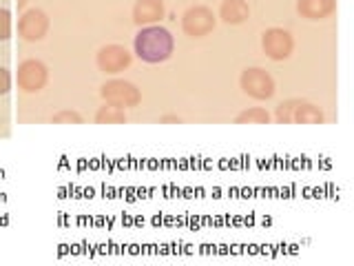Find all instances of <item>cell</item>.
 <instances>
[{"mask_svg": "<svg viewBox=\"0 0 354 266\" xmlns=\"http://www.w3.org/2000/svg\"><path fill=\"white\" fill-rule=\"evenodd\" d=\"M131 64V53L122 44H106L97 51V66L104 73H120Z\"/></svg>", "mask_w": 354, "mask_h": 266, "instance_id": "obj_8", "label": "cell"}, {"mask_svg": "<svg viewBox=\"0 0 354 266\" xmlns=\"http://www.w3.org/2000/svg\"><path fill=\"white\" fill-rule=\"evenodd\" d=\"M268 122H270V114L261 107L246 109L235 118V125H268Z\"/></svg>", "mask_w": 354, "mask_h": 266, "instance_id": "obj_14", "label": "cell"}, {"mask_svg": "<svg viewBox=\"0 0 354 266\" xmlns=\"http://www.w3.org/2000/svg\"><path fill=\"white\" fill-rule=\"evenodd\" d=\"M295 125H321L324 122V114L321 109L313 103H306V100H299L292 114Z\"/></svg>", "mask_w": 354, "mask_h": 266, "instance_id": "obj_12", "label": "cell"}, {"mask_svg": "<svg viewBox=\"0 0 354 266\" xmlns=\"http://www.w3.org/2000/svg\"><path fill=\"white\" fill-rule=\"evenodd\" d=\"M261 47L270 60H286V58H290V53L295 49V40L286 29L270 27V29L263 31Z\"/></svg>", "mask_w": 354, "mask_h": 266, "instance_id": "obj_4", "label": "cell"}, {"mask_svg": "<svg viewBox=\"0 0 354 266\" xmlns=\"http://www.w3.org/2000/svg\"><path fill=\"white\" fill-rule=\"evenodd\" d=\"M162 122H180V118H162Z\"/></svg>", "mask_w": 354, "mask_h": 266, "instance_id": "obj_19", "label": "cell"}, {"mask_svg": "<svg viewBox=\"0 0 354 266\" xmlns=\"http://www.w3.org/2000/svg\"><path fill=\"white\" fill-rule=\"evenodd\" d=\"M100 96L104 98L106 105H113V107H120V109L138 107L140 100H142L140 89L133 82H129V80H109V82H104L102 89H100Z\"/></svg>", "mask_w": 354, "mask_h": 266, "instance_id": "obj_2", "label": "cell"}, {"mask_svg": "<svg viewBox=\"0 0 354 266\" xmlns=\"http://www.w3.org/2000/svg\"><path fill=\"white\" fill-rule=\"evenodd\" d=\"M18 31L20 36L27 42H38L47 36L49 31V18L42 9H29L25 11V16L18 22Z\"/></svg>", "mask_w": 354, "mask_h": 266, "instance_id": "obj_7", "label": "cell"}, {"mask_svg": "<svg viewBox=\"0 0 354 266\" xmlns=\"http://www.w3.org/2000/svg\"><path fill=\"white\" fill-rule=\"evenodd\" d=\"M299 100H286L279 107H277V122H281V125H292V114H295V107H297Z\"/></svg>", "mask_w": 354, "mask_h": 266, "instance_id": "obj_15", "label": "cell"}, {"mask_svg": "<svg viewBox=\"0 0 354 266\" xmlns=\"http://www.w3.org/2000/svg\"><path fill=\"white\" fill-rule=\"evenodd\" d=\"M164 18V3L162 0H138L133 7V20L140 27H149Z\"/></svg>", "mask_w": 354, "mask_h": 266, "instance_id": "obj_9", "label": "cell"}, {"mask_svg": "<svg viewBox=\"0 0 354 266\" xmlns=\"http://www.w3.org/2000/svg\"><path fill=\"white\" fill-rule=\"evenodd\" d=\"M250 16V7L246 0H224L219 7V18L226 25H241Z\"/></svg>", "mask_w": 354, "mask_h": 266, "instance_id": "obj_11", "label": "cell"}, {"mask_svg": "<svg viewBox=\"0 0 354 266\" xmlns=\"http://www.w3.org/2000/svg\"><path fill=\"white\" fill-rule=\"evenodd\" d=\"M136 53L144 62H151V64H158L171 58L173 53V36L171 31L166 27L160 25H149V27H142L140 33L136 36Z\"/></svg>", "mask_w": 354, "mask_h": 266, "instance_id": "obj_1", "label": "cell"}, {"mask_svg": "<svg viewBox=\"0 0 354 266\" xmlns=\"http://www.w3.org/2000/svg\"><path fill=\"white\" fill-rule=\"evenodd\" d=\"M47 66H44L40 60H25L18 66V85L22 91L27 94H36L47 85Z\"/></svg>", "mask_w": 354, "mask_h": 266, "instance_id": "obj_6", "label": "cell"}, {"mask_svg": "<svg viewBox=\"0 0 354 266\" xmlns=\"http://www.w3.org/2000/svg\"><path fill=\"white\" fill-rule=\"evenodd\" d=\"M53 125H82V116L75 111H60L51 118Z\"/></svg>", "mask_w": 354, "mask_h": 266, "instance_id": "obj_16", "label": "cell"}, {"mask_svg": "<svg viewBox=\"0 0 354 266\" xmlns=\"http://www.w3.org/2000/svg\"><path fill=\"white\" fill-rule=\"evenodd\" d=\"M95 122H97V125H124L127 114H124V109H120V107L104 105L95 114Z\"/></svg>", "mask_w": 354, "mask_h": 266, "instance_id": "obj_13", "label": "cell"}, {"mask_svg": "<svg viewBox=\"0 0 354 266\" xmlns=\"http://www.w3.org/2000/svg\"><path fill=\"white\" fill-rule=\"evenodd\" d=\"M9 89H11V73L5 66H0V96L9 94Z\"/></svg>", "mask_w": 354, "mask_h": 266, "instance_id": "obj_18", "label": "cell"}, {"mask_svg": "<svg viewBox=\"0 0 354 266\" xmlns=\"http://www.w3.org/2000/svg\"><path fill=\"white\" fill-rule=\"evenodd\" d=\"M337 0H299L297 11L308 20H324L330 14H335Z\"/></svg>", "mask_w": 354, "mask_h": 266, "instance_id": "obj_10", "label": "cell"}, {"mask_svg": "<svg viewBox=\"0 0 354 266\" xmlns=\"http://www.w3.org/2000/svg\"><path fill=\"white\" fill-rule=\"evenodd\" d=\"M11 36V14L7 9H0V40H7Z\"/></svg>", "mask_w": 354, "mask_h": 266, "instance_id": "obj_17", "label": "cell"}, {"mask_svg": "<svg viewBox=\"0 0 354 266\" xmlns=\"http://www.w3.org/2000/svg\"><path fill=\"white\" fill-rule=\"evenodd\" d=\"M215 14L213 9H208L204 5H195L184 14L182 27L191 38H204L210 31L215 29Z\"/></svg>", "mask_w": 354, "mask_h": 266, "instance_id": "obj_5", "label": "cell"}, {"mask_svg": "<svg viewBox=\"0 0 354 266\" xmlns=\"http://www.w3.org/2000/svg\"><path fill=\"white\" fill-rule=\"evenodd\" d=\"M239 85L243 89V94H248L254 100H268L274 96V80L268 71L252 66V69L241 71Z\"/></svg>", "mask_w": 354, "mask_h": 266, "instance_id": "obj_3", "label": "cell"}]
</instances>
